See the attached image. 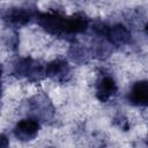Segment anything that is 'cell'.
Masks as SVG:
<instances>
[{
  "instance_id": "1",
  "label": "cell",
  "mask_w": 148,
  "mask_h": 148,
  "mask_svg": "<svg viewBox=\"0 0 148 148\" xmlns=\"http://www.w3.org/2000/svg\"><path fill=\"white\" fill-rule=\"evenodd\" d=\"M12 72L16 77L25 79L29 82H39L44 77H46L45 65L31 57L18 58L13 64Z\"/></svg>"
},
{
  "instance_id": "2",
  "label": "cell",
  "mask_w": 148,
  "mask_h": 148,
  "mask_svg": "<svg viewBox=\"0 0 148 148\" xmlns=\"http://www.w3.org/2000/svg\"><path fill=\"white\" fill-rule=\"evenodd\" d=\"M67 16L58 10H46L39 12L36 17L37 24L49 35L54 37L65 36Z\"/></svg>"
},
{
  "instance_id": "3",
  "label": "cell",
  "mask_w": 148,
  "mask_h": 148,
  "mask_svg": "<svg viewBox=\"0 0 148 148\" xmlns=\"http://www.w3.org/2000/svg\"><path fill=\"white\" fill-rule=\"evenodd\" d=\"M39 12L35 7L30 6H17V7H12L9 8L3 20L5 22L13 28H21L30 23L32 20L36 21L37 14Z\"/></svg>"
},
{
  "instance_id": "4",
  "label": "cell",
  "mask_w": 148,
  "mask_h": 148,
  "mask_svg": "<svg viewBox=\"0 0 148 148\" xmlns=\"http://www.w3.org/2000/svg\"><path fill=\"white\" fill-rule=\"evenodd\" d=\"M29 106L32 117L38 119L39 121L51 120L54 116V106L52 102L49 99V97L45 95L34 96L29 102Z\"/></svg>"
},
{
  "instance_id": "5",
  "label": "cell",
  "mask_w": 148,
  "mask_h": 148,
  "mask_svg": "<svg viewBox=\"0 0 148 148\" xmlns=\"http://www.w3.org/2000/svg\"><path fill=\"white\" fill-rule=\"evenodd\" d=\"M39 128H40V121L34 117H28L16 123L13 133L17 140L28 142L34 140L38 135Z\"/></svg>"
},
{
  "instance_id": "6",
  "label": "cell",
  "mask_w": 148,
  "mask_h": 148,
  "mask_svg": "<svg viewBox=\"0 0 148 148\" xmlns=\"http://www.w3.org/2000/svg\"><path fill=\"white\" fill-rule=\"evenodd\" d=\"M118 91V86L116 80L110 74H101L95 84V95L96 98L102 102L106 103L111 98L116 96Z\"/></svg>"
},
{
  "instance_id": "7",
  "label": "cell",
  "mask_w": 148,
  "mask_h": 148,
  "mask_svg": "<svg viewBox=\"0 0 148 148\" xmlns=\"http://www.w3.org/2000/svg\"><path fill=\"white\" fill-rule=\"evenodd\" d=\"M45 75L56 82L65 83L71 79V65L67 60L57 58L45 65Z\"/></svg>"
},
{
  "instance_id": "8",
  "label": "cell",
  "mask_w": 148,
  "mask_h": 148,
  "mask_svg": "<svg viewBox=\"0 0 148 148\" xmlns=\"http://www.w3.org/2000/svg\"><path fill=\"white\" fill-rule=\"evenodd\" d=\"M105 39L111 46L120 47L125 46L131 43L132 40V34L130 29L123 24V23H114L111 25H108Z\"/></svg>"
},
{
  "instance_id": "9",
  "label": "cell",
  "mask_w": 148,
  "mask_h": 148,
  "mask_svg": "<svg viewBox=\"0 0 148 148\" xmlns=\"http://www.w3.org/2000/svg\"><path fill=\"white\" fill-rule=\"evenodd\" d=\"M90 27L89 17L82 13L77 12L69 16H67L66 20V28H65V36L66 37H73L80 34L86 32Z\"/></svg>"
},
{
  "instance_id": "10",
  "label": "cell",
  "mask_w": 148,
  "mask_h": 148,
  "mask_svg": "<svg viewBox=\"0 0 148 148\" xmlns=\"http://www.w3.org/2000/svg\"><path fill=\"white\" fill-rule=\"evenodd\" d=\"M127 101L133 106H148V80H139L134 82L127 94Z\"/></svg>"
},
{
  "instance_id": "11",
  "label": "cell",
  "mask_w": 148,
  "mask_h": 148,
  "mask_svg": "<svg viewBox=\"0 0 148 148\" xmlns=\"http://www.w3.org/2000/svg\"><path fill=\"white\" fill-rule=\"evenodd\" d=\"M68 56H69V58H71L75 64L82 65V64H86V62L88 61V59H89V57H90L91 54H90V50H88V49L84 47L83 45L73 44V45L69 47Z\"/></svg>"
},
{
  "instance_id": "12",
  "label": "cell",
  "mask_w": 148,
  "mask_h": 148,
  "mask_svg": "<svg viewBox=\"0 0 148 148\" xmlns=\"http://www.w3.org/2000/svg\"><path fill=\"white\" fill-rule=\"evenodd\" d=\"M116 120V123H117V126L119 127V128H121V130H124V131H127L128 128H130V123H128V120L125 118V117H119V118H116L114 119Z\"/></svg>"
},
{
  "instance_id": "13",
  "label": "cell",
  "mask_w": 148,
  "mask_h": 148,
  "mask_svg": "<svg viewBox=\"0 0 148 148\" xmlns=\"http://www.w3.org/2000/svg\"><path fill=\"white\" fill-rule=\"evenodd\" d=\"M145 34L148 36V22L146 23V25H145Z\"/></svg>"
}]
</instances>
